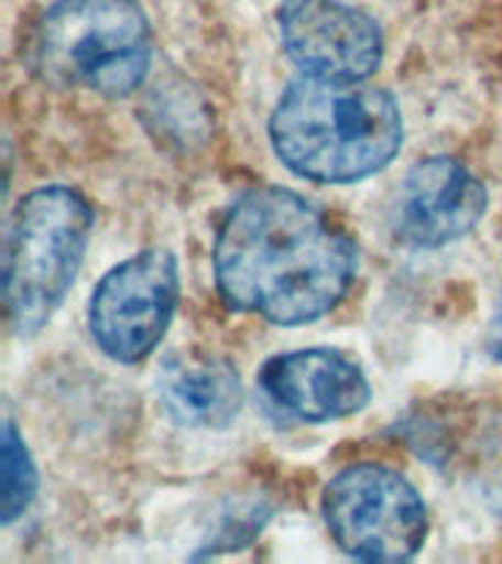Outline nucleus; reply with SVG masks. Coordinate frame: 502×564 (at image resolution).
Here are the masks:
<instances>
[{
  "label": "nucleus",
  "instance_id": "20e7f679",
  "mask_svg": "<svg viewBox=\"0 0 502 564\" xmlns=\"http://www.w3.org/2000/svg\"><path fill=\"white\" fill-rule=\"evenodd\" d=\"M95 227L91 203L68 185H42L9 212L3 303L15 335H35L74 285Z\"/></svg>",
  "mask_w": 502,
  "mask_h": 564
},
{
  "label": "nucleus",
  "instance_id": "1a4fd4ad",
  "mask_svg": "<svg viewBox=\"0 0 502 564\" xmlns=\"http://www.w3.org/2000/svg\"><path fill=\"white\" fill-rule=\"evenodd\" d=\"M259 386L282 412L306 423L341 421L370 403L364 370L343 352L308 347L264 361Z\"/></svg>",
  "mask_w": 502,
  "mask_h": 564
},
{
  "label": "nucleus",
  "instance_id": "f8f14e48",
  "mask_svg": "<svg viewBox=\"0 0 502 564\" xmlns=\"http://www.w3.org/2000/svg\"><path fill=\"white\" fill-rule=\"evenodd\" d=\"M488 347L496 359L502 361V294L496 300V306H493L491 324H488Z\"/></svg>",
  "mask_w": 502,
  "mask_h": 564
},
{
  "label": "nucleus",
  "instance_id": "9b49d317",
  "mask_svg": "<svg viewBox=\"0 0 502 564\" xmlns=\"http://www.w3.org/2000/svg\"><path fill=\"white\" fill-rule=\"evenodd\" d=\"M39 491V474H35L33 456L26 449L15 423H3V470H0V520L15 523Z\"/></svg>",
  "mask_w": 502,
  "mask_h": 564
},
{
  "label": "nucleus",
  "instance_id": "6e6552de",
  "mask_svg": "<svg viewBox=\"0 0 502 564\" xmlns=\"http://www.w3.org/2000/svg\"><path fill=\"white\" fill-rule=\"evenodd\" d=\"M488 192L458 159L429 156L414 162L396 185L388 220L400 245L417 250L447 247L482 220Z\"/></svg>",
  "mask_w": 502,
  "mask_h": 564
},
{
  "label": "nucleus",
  "instance_id": "423d86ee",
  "mask_svg": "<svg viewBox=\"0 0 502 564\" xmlns=\"http://www.w3.org/2000/svg\"><path fill=\"white\" fill-rule=\"evenodd\" d=\"M179 297L176 259L150 247L106 273L88 303V329L109 359L135 365L165 338Z\"/></svg>",
  "mask_w": 502,
  "mask_h": 564
},
{
  "label": "nucleus",
  "instance_id": "39448f33",
  "mask_svg": "<svg viewBox=\"0 0 502 564\" xmlns=\"http://www.w3.org/2000/svg\"><path fill=\"white\" fill-rule=\"evenodd\" d=\"M324 523L343 553L361 562H405L426 541V502L403 474L352 465L324 488Z\"/></svg>",
  "mask_w": 502,
  "mask_h": 564
},
{
  "label": "nucleus",
  "instance_id": "0eeeda50",
  "mask_svg": "<svg viewBox=\"0 0 502 564\" xmlns=\"http://www.w3.org/2000/svg\"><path fill=\"white\" fill-rule=\"evenodd\" d=\"M282 47L308 77L368 79L382 65L376 18L343 0H280Z\"/></svg>",
  "mask_w": 502,
  "mask_h": 564
},
{
  "label": "nucleus",
  "instance_id": "f03ea898",
  "mask_svg": "<svg viewBox=\"0 0 502 564\" xmlns=\"http://www.w3.org/2000/svg\"><path fill=\"white\" fill-rule=\"evenodd\" d=\"M273 153L312 183H359L403 148V115L385 88L364 79H294L273 106Z\"/></svg>",
  "mask_w": 502,
  "mask_h": 564
},
{
  "label": "nucleus",
  "instance_id": "f257e3e1",
  "mask_svg": "<svg viewBox=\"0 0 502 564\" xmlns=\"http://www.w3.org/2000/svg\"><path fill=\"white\" fill-rule=\"evenodd\" d=\"M359 271V250L306 197L262 185L241 194L215 238V280L229 308L271 324L332 312Z\"/></svg>",
  "mask_w": 502,
  "mask_h": 564
},
{
  "label": "nucleus",
  "instance_id": "9d476101",
  "mask_svg": "<svg viewBox=\"0 0 502 564\" xmlns=\"http://www.w3.org/2000/svg\"><path fill=\"white\" fill-rule=\"evenodd\" d=\"M162 412L188 430H223L244 405V386L232 361L215 352H176L156 379Z\"/></svg>",
  "mask_w": 502,
  "mask_h": 564
},
{
  "label": "nucleus",
  "instance_id": "7ed1b4c3",
  "mask_svg": "<svg viewBox=\"0 0 502 564\" xmlns=\"http://www.w3.org/2000/svg\"><path fill=\"white\" fill-rule=\"evenodd\" d=\"M150 59V24L135 0H56L30 39V65L44 83L103 97L141 88Z\"/></svg>",
  "mask_w": 502,
  "mask_h": 564
}]
</instances>
